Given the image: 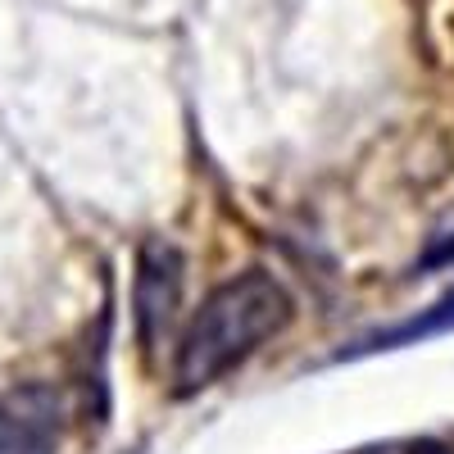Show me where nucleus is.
<instances>
[{"mask_svg": "<svg viewBox=\"0 0 454 454\" xmlns=\"http://www.w3.org/2000/svg\"><path fill=\"white\" fill-rule=\"evenodd\" d=\"M286 323H291V295L269 273H241L223 282L177 340V364H173L177 391L192 395L214 387L218 377L246 364Z\"/></svg>", "mask_w": 454, "mask_h": 454, "instance_id": "f257e3e1", "label": "nucleus"}, {"mask_svg": "<svg viewBox=\"0 0 454 454\" xmlns=\"http://www.w3.org/2000/svg\"><path fill=\"white\" fill-rule=\"evenodd\" d=\"M64 395L46 382H23L0 395V454H59Z\"/></svg>", "mask_w": 454, "mask_h": 454, "instance_id": "f03ea898", "label": "nucleus"}, {"mask_svg": "<svg viewBox=\"0 0 454 454\" xmlns=\"http://www.w3.org/2000/svg\"><path fill=\"white\" fill-rule=\"evenodd\" d=\"M409 454H454V450H445L441 441H419V445H413Z\"/></svg>", "mask_w": 454, "mask_h": 454, "instance_id": "423d86ee", "label": "nucleus"}, {"mask_svg": "<svg viewBox=\"0 0 454 454\" xmlns=\"http://www.w3.org/2000/svg\"><path fill=\"white\" fill-rule=\"evenodd\" d=\"M450 259H454V232H450V237H441V241L427 250V259H423V263H450Z\"/></svg>", "mask_w": 454, "mask_h": 454, "instance_id": "39448f33", "label": "nucleus"}, {"mask_svg": "<svg viewBox=\"0 0 454 454\" xmlns=\"http://www.w3.org/2000/svg\"><path fill=\"white\" fill-rule=\"evenodd\" d=\"M450 327H454V295L436 300V305H432L423 318L400 323V327H391V332H382V336H372L368 346H359V350H391V346H409V340H423V336H436V332H450Z\"/></svg>", "mask_w": 454, "mask_h": 454, "instance_id": "20e7f679", "label": "nucleus"}, {"mask_svg": "<svg viewBox=\"0 0 454 454\" xmlns=\"http://www.w3.org/2000/svg\"><path fill=\"white\" fill-rule=\"evenodd\" d=\"M182 273L186 263L168 241H150L137 259V291H132V305H137V332H141V346L155 350L160 340L168 336L177 305H182Z\"/></svg>", "mask_w": 454, "mask_h": 454, "instance_id": "7ed1b4c3", "label": "nucleus"}]
</instances>
